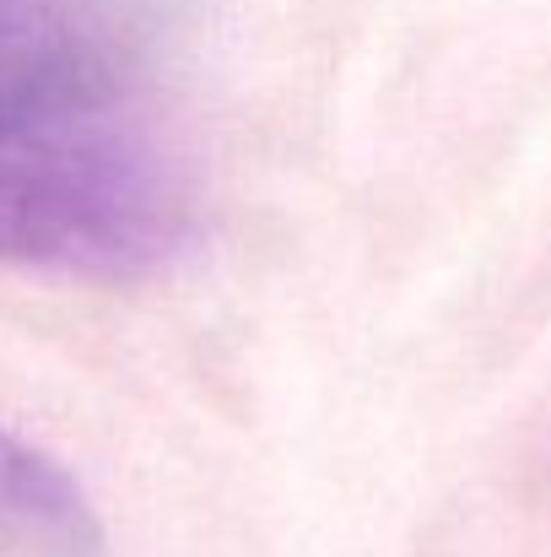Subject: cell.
Wrapping results in <instances>:
<instances>
[{
  "mask_svg": "<svg viewBox=\"0 0 551 557\" xmlns=\"http://www.w3.org/2000/svg\"><path fill=\"white\" fill-rule=\"evenodd\" d=\"M103 525L76 476L0 433V557H98Z\"/></svg>",
  "mask_w": 551,
  "mask_h": 557,
  "instance_id": "2",
  "label": "cell"
},
{
  "mask_svg": "<svg viewBox=\"0 0 551 557\" xmlns=\"http://www.w3.org/2000/svg\"><path fill=\"white\" fill-rule=\"evenodd\" d=\"M179 0H0V260L136 282L195 238V185L152 109Z\"/></svg>",
  "mask_w": 551,
  "mask_h": 557,
  "instance_id": "1",
  "label": "cell"
}]
</instances>
